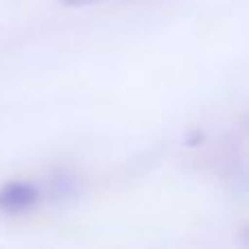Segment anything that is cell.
<instances>
[{"label": "cell", "instance_id": "obj_1", "mask_svg": "<svg viewBox=\"0 0 249 249\" xmlns=\"http://www.w3.org/2000/svg\"><path fill=\"white\" fill-rule=\"evenodd\" d=\"M39 201V188L29 181H7L0 188V210L4 214H22Z\"/></svg>", "mask_w": 249, "mask_h": 249}, {"label": "cell", "instance_id": "obj_2", "mask_svg": "<svg viewBox=\"0 0 249 249\" xmlns=\"http://www.w3.org/2000/svg\"><path fill=\"white\" fill-rule=\"evenodd\" d=\"M53 193L57 197H70V195L77 193V184H74L72 177L68 175H61V177H55V184H53Z\"/></svg>", "mask_w": 249, "mask_h": 249}, {"label": "cell", "instance_id": "obj_3", "mask_svg": "<svg viewBox=\"0 0 249 249\" xmlns=\"http://www.w3.org/2000/svg\"><path fill=\"white\" fill-rule=\"evenodd\" d=\"M61 4L68 7H83V4H94V2H103V0H59Z\"/></svg>", "mask_w": 249, "mask_h": 249}]
</instances>
